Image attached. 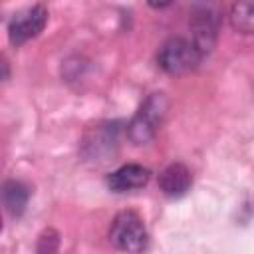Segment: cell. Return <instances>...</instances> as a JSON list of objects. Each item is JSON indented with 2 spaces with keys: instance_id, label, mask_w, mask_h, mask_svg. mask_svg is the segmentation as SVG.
<instances>
[{
  "instance_id": "obj_9",
  "label": "cell",
  "mask_w": 254,
  "mask_h": 254,
  "mask_svg": "<svg viewBox=\"0 0 254 254\" xmlns=\"http://www.w3.org/2000/svg\"><path fill=\"white\" fill-rule=\"evenodd\" d=\"M230 26L240 34L254 32V0H236L232 4Z\"/></svg>"
},
{
  "instance_id": "obj_3",
  "label": "cell",
  "mask_w": 254,
  "mask_h": 254,
  "mask_svg": "<svg viewBox=\"0 0 254 254\" xmlns=\"http://www.w3.org/2000/svg\"><path fill=\"white\" fill-rule=\"evenodd\" d=\"M202 60V54L196 50L192 40L169 38L157 52V64L165 73L181 75L194 69Z\"/></svg>"
},
{
  "instance_id": "obj_1",
  "label": "cell",
  "mask_w": 254,
  "mask_h": 254,
  "mask_svg": "<svg viewBox=\"0 0 254 254\" xmlns=\"http://www.w3.org/2000/svg\"><path fill=\"white\" fill-rule=\"evenodd\" d=\"M224 16L222 0H198L190 10V30H192V44L204 56L208 54L218 38L220 24Z\"/></svg>"
},
{
  "instance_id": "obj_11",
  "label": "cell",
  "mask_w": 254,
  "mask_h": 254,
  "mask_svg": "<svg viewBox=\"0 0 254 254\" xmlns=\"http://www.w3.org/2000/svg\"><path fill=\"white\" fill-rule=\"evenodd\" d=\"M6 75H8V65L4 60H0V79H4Z\"/></svg>"
},
{
  "instance_id": "obj_8",
  "label": "cell",
  "mask_w": 254,
  "mask_h": 254,
  "mask_svg": "<svg viewBox=\"0 0 254 254\" xmlns=\"http://www.w3.org/2000/svg\"><path fill=\"white\" fill-rule=\"evenodd\" d=\"M0 194H2V200H4L6 208L12 214L20 216L26 210V204H28V198H30V189L20 181H8V183L2 185Z\"/></svg>"
},
{
  "instance_id": "obj_10",
  "label": "cell",
  "mask_w": 254,
  "mask_h": 254,
  "mask_svg": "<svg viewBox=\"0 0 254 254\" xmlns=\"http://www.w3.org/2000/svg\"><path fill=\"white\" fill-rule=\"evenodd\" d=\"M171 2H173V0H147V4H149L151 8H157V10H159V8H167Z\"/></svg>"
},
{
  "instance_id": "obj_4",
  "label": "cell",
  "mask_w": 254,
  "mask_h": 254,
  "mask_svg": "<svg viewBox=\"0 0 254 254\" xmlns=\"http://www.w3.org/2000/svg\"><path fill=\"white\" fill-rule=\"evenodd\" d=\"M109 240L115 248L127 252H143L149 244V234L143 218L133 210L119 212L109 228Z\"/></svg>"
},
{
  "instance_id": "obj_5",
  "label": "cell",
  "mask_w": 254,
  "mask_h": 254,
  "mask_svg": "<svg viewBox=\"0 0 254 254\" xmlns=\"http://www.w3.org/2000/svg\"><path fill=\"white\" fill-rule=\"evenodd\" d=\"M48 24V10L44 4L30 6L16 14L8 26V38L12 46H22L28 40L36 38Z\"/></svg>"
},
{
  "instance_id": "obj_7",
  "label": "cell",
  "mask_w": 254,
  "mask_h": 254,
  "mask_svg": "<svg viewBox=\"0 0 254 254\" xmlns=\"http://www.w3.org/2000/svg\"><path fill=\"white\" fill-rule=\"evenodd\" d=\"M192 175L183 163H171L159 173V189L169 198H181L190 190Z\"/></svg>"
},
{
  "instance_id": "obj_12",
  "label": "cell",
  "mask_w": 254,
  "mask_h": 254,
  "mask_svg": "<svg viewBox=\"0 0 254 254\" xmlns=\"http://www.w3.org/2000/svg\"><path fill=\"white\" fill-rule=\"evenodd\" d=\"M0 228H2V222H0Z\"/></svg>"
},
{
  "instance_id": "obj_6",
  "label": "cell",
  "mask_w": 254,
  "mask_h": 254,
  "mask_svg": "<svg viewBox=\"0 0 254 254\" xmlns=\"http://www.w3.org/2000/svg\"><path fill=\"white\" fill-rule=\"evenodd\" d=\"M151 179V171L143 165L137 163H127L119 169H115L113 173L107 175L105 183L111 190L115 192H125V190H135V189H143Z\"/></svg>"
},
{
  "instance_id": "obj_2",
  "label": "cell",
  "mask_w": 254,
  "mask_h": 254,
  "mask_svg": "<svg viewBox=\"0 0 254 254\" xmlns=\"http://www.w3.org/2000/svg\"><path fill=\"white\" fill-rule=\"evenodd\" d=\"M167 109H169L167 95L161 93V91L151 93L143 101V105L139 107V111L133 115V119L129 121V125H127V137L135 145L149 143L157 135V131H159V127H161V123H163V119L167 115Z\"/></svg>"
}]
</instances>
